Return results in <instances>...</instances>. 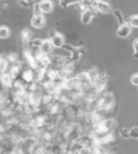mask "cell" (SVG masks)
<instances>
[{
    "label": "cell",
    "mask_w": 138,
    "mask_h": 154,
    "mask_svg": "<svg viewBox=\"0 0 138 154\" xmlns=\"http://www.w3.org/2000/svg\"><path fill=\"white\" fill-rule=\"evenodd\" d=\"M90 7L96 8L97 11L103 14H108L112 11L111 6L103 0H90Z\"/></svg>",
    "instance_id": "obj_1"
},
{
    "label": "cell",
    "mask_w": 138,
    "mask_h": 154,
    "mask_svg": "<svg viewBox=\"0 0 138 154\" xmlns=\"http://www.w3.org/2000/svg\"><path fill=\"white\" fill-rule=\"evenodd\" d=\"M96 11H97L96 8H89L86 11H83L81 14V22L83 24H88L90 23L96 15Z\"/></svg>",
    "instance_id": "obj_2"
},
{
    "label": "cell",
    "mask_w": 138,
    "mask_h": 154,
    "mask_svg": "<svg viewBox=\"0 0 138 154\" xmlns=\"http://www.w3.org/2000/svg\"><path fill=\"white\" fill-rule=\"evenodd\" d=\"M49 39H50L53 48H62L65 45V38L59 32H54Z\"/></svg>",
    "instance_id": "obj_3"
},
{
    "label": "cell",
    "mask_w": 138,
    "mask_h": 154,
    "mask_svg": "<svg viewBox=\"0 0 138 154\" xmlns=\"http://www.w3.org/2000/svg\"><path fill=\"white\" fill-rule=\"evenodd\" d=\"M132 33V27L128 22L124 23L123 25L119 26L118 29L116 31V35L120 38L128 37Z\"/></svg>",
    "instance_id": "obj_4"
},
{
    "label": "cell",
    "mask_w": 138,
    "mask_h": 154,
    "mask_svg": "<svg viewBox=\"0 0 138 154\" xmlns=\"http://www.w3.org/2000/svg\"><path fill=\"white\" fill-rule=\"evenodd\" d=\"M46 20L43 14L33 15L31 19V25L34 28H41L45 26Z\"/></svg>",
    "instance_id": "obj_5"
},
{
    "label": "cell",
    "mask_w": 138,
    "mask_h": 154,
    "mask_svg": "<svg viewBox=\"0 0 138 154\" xmlns=\"http://www.w3.org/2000/svg\"><path fill=\"white\" fill-rule=\"evenodd\" d=\"M38 5L40 7V11L42 13H50L53 11V3L52 0H41L38 3Z\"/></svg>",
    "instance_id": "obj_6"
},
{
    "label": "cell",
    "mask_w": 138,
    "mask_h": 154,
    "mask_svg": "<svg viewBox=\"0 0 138 154\" xmlns=\"http://www.w3.org/2000/svg\"><path fill=\"white\" fill-rule=\"evenodd\" d=\"M53 46L51 43L50 39H45L40 41V49L43 54H49L52 52Z\"/></svg>",
    "instance_id": "obj_7"
},
{
    "label": "cell",
    "mask_w": 138,
    "mask_h": 154,
    "mask_svg": "<svg viewBox=\"0 0 138 154\" xmlns=\"http://www.w3.org/2000/svg\"><path fill=\"white\" fill-rule=\"evenodd\" d=\"M11 35V30L10 28L5 25L0 26V39L5 40L10 37Z\"/></svg>",
    "instance_id": "obj_8"
},
{
    "label": "cell",
    "mask_w": 138,
    "mask_h": 154,
    "mask_svg": "<svg viewBox=\"0 0 138 154\" xmlns=\"http://www.w3.org/2000/svg\"><path fill=\"white\" fill-rule=\"evenodd\" d=\"M82 0H59V5L61 8H67L70 6L80 3Z\"/></svg>",
    "instance_id": "obj_9"
},
{
    "label": "cell",
    "mask_w": 138,
    "mask_h": 154,
    "mask_svg": "<svg viewBox=\"0 0 138 154\" xmlns=\"http://www.w3.org/2000/svg\"><path fill=\"white\" fill-rule=\"evenodd\" d=\"M113 15L116 18V20H117V22L119 23V26L123 25L124 23H126L125 20H124V15L121 12V10H119V9H115V10L113 11Z\"/></svg>",
    "instance_id": "obj_10"
},
{
    "label": "cell",
    "mask_w": 138,
    "mask_h": 154,
    "mask_svg": "<svg viewBox=\"0 0 138 154\" xmlns=\"http://www.w3.org/2000/svg\"><path fill=\"white\" fill-rule=\"evenodd\" d=\"M128 23L132 28H138V15H135L128 18Z\"/></svg>",
    "instance_id": "obj_11"
},
{
    "label": "cell",
    "mask_w": 138,
    "mask_h": 154,
    "mask_svg": "<svg viewBox=\"0 0 138 154\" xmlns=\"http://www.w3.org/2000/svg\"><path fill=\"white\" fill-rule=\"evenodd\" d=\"M133 58L138 59V38L135 39L133 42Z\"/></svg>",
    "instance_id": "obj_12"
},
{
    "label": "cell",
    "mask_w": 138,
    "mask_h": 154,
    "mask_svg": "<svg viewBox=\"0 0 138 154\" xmlns=\"http://www.w3.org/2000/svg\"><path fill=\"white\" fill-rule=\"evenodd\" d=\"M129 136L130 138L138 140V127H133L129 130Z\"/></svg>",
    "instance_id": "obj_13"
},
{
    "label": "cell",
    "mask_w": 138,
    "mask_h": 154,
    "mask_svg": "<svg viewBox=\"0 0 138 154\" xmlns=\"http://www.w3.org/2000/svg\"><path fill=\"white\" fill-rule=\"evenodd\" d=\"M119 133L121 135V137H123L124 139H128L130 138V136H129V130L126 128H121L119 131Z\"/></svg>",
    "instance_id": "obj_14"
},
{
    "label": "cell",
    "mask_w": 138,
    "mask_h": 154,
    "mask_svg": "<svg viewBox=\"0 0 138 154\" xmlns=\"http://www.w3.org/2000/svg\"><path fill=\"white\" fill-rule=\"evenodd\" d=\"M130 81L132 84H133L134 86H138V73H133V75L131 76Z\"/></svg>",
    "instance_id": "obj_15"
},
{
    "label": "cell",
    "mask_w": 138,
    "mask_h": 154,
    "mask_svg": "<svg viewBox=\"0 0 138 154\" xmlns=\"http://www.w3.org/2000/svg\"><path fill=\"white\" fill-rule=\"evenodd\" d=\"M24 79H25L26 81H30L31 79H33V73L30 70H27L24 73Z\"/></svg>",
    "instance_id": "obj_16"
},
{
    "label": "cell",
    "mask_w": 138,
    "mask_h": 154,
    "mask_svg": "<svg viewBox=\"0 0 138 154\" xmlns=\"http://www.w3.org/2000/svg\"><path fill=\"white\" fill-rule=\"evenodd\" d=\"M20 1H22V2L28 3H32V2H33V0H20Z\"/></svg>",
    "instance_id": "obj_17"
},
{
    "label": "cell",
    "mask_w": 138,
    "mask_h": 154,
    "mask_svg": "<svg viewBox=\"0 0 138 154\" xmlns=\"http://www.w3.org/2000/svg\"><path fill=\"white\" fill-rule=\"evenodd\" d=\"M82 1H83V0H82Z\"/></svg>",
    "instance_id": "obj_18"
}]
</instances>
